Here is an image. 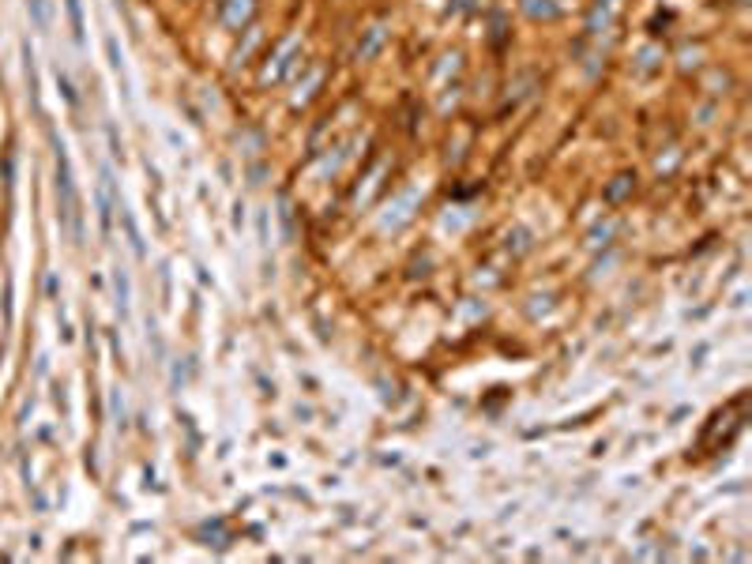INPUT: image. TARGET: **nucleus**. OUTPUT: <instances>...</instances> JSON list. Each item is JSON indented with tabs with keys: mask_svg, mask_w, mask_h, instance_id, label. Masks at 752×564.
<instances>
[{
	"mask_svg": "<svg viewBox=\"0 0 752 564\" xmlns=\"http://www.w3.org/2000/svg\"><path fill=\"white\" fill-rule=\"evenodd\" d=\"M53 158H57V203H60V222L72 230V237H83V211H79V196H75V181H72V162L68 150L57 136H53Z\"/></svg>",
	"mask_w": 752,
	"mask_h": 564,
	"instance_id": "obj_1",
	"label": "nucleus"
},
{
	"mask_svg": "<svg viewBox=\"0 0 752 564\" xmlns=\"http://www.w3.org/2000/svg\"><path fill=\"white\" fill-rule=\"evenodd\" d=\"M98 219H102V233H110V226H113V177H110V169H102V188H98Z\"/></svg>",
	"mask_w": 752,
	"mask_h": 564,
	"instance_id": "obj_2",
	"label": "nucleus"
},
{
	"mask_svg": "<svg viewBox=\"0 0 752 564\" xmlns=\"http://www.w3.org/2000/svg\"><path fill=\"white\" fill-rule=\"evenodd\" d=\"M106 49H110V64H113V72L121 75V72H125V64H121V53H117V38H106Z\"/></svg>",
	"mask_w": 752,
	"mask_h": 564,
	"instance_id": "obj_5",
	"label": "nucleus"
},
{
	"mask_svg": "<svg viewBox=\"0 0 752 564\" xmlns=\"http://www.w3.org/2000/svg\"><path fill=\"white\" fill-rule=\"evenodd\" d=\"M27 8L34 12V23L46 27V0H27Z\"/></svg>",
	"mask_w": 752,
	"mask_h": 564,
	"instance_id": "obj_6",
	"label": "nucleus"
},
{
	"mask_svg": "<svg viewBox=\"0 0 752 564\" xmlns=\"http://www.w3.org/2000/svg\"><path fill=\"white\" fill-rule=\"evenodd\" d=\"M68 15H72V34H75V41H83V12H79V0H68Z\"/></svg>",
	"mask_w": 752,
	"mask_h": 564,
	"instance_id": "obj_4",
	"label": "nucleus"
},
{
	"mask_svg": "<svg viewBox=\"0 0 752 564\" xmlns=\"http://www.w3.org/2000/svg\"><path fill=\"white\" fill-rule=\"evenodd\" d=\"M113 286H117V309H121V316L128 312V278H125V271L117 267V275H113Z\"/></svg>",
	"mask_w": 752,
	"mask_h": 564,
	"instance_id": "obj_3",
	"label": "nucleus"
}]
</instances>
